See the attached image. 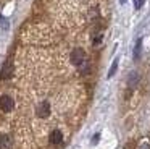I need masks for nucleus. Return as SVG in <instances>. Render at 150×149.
<instances>
[{"mask_svg": "<svg viewBox=\"0 0 150 149\" xmlns=\"http://www.w3.org/2000/svg\"><path fill=\"white\" fill-rule=\"evenodd\" d=\"M86 58V52L82 50V49H74V50L71 52V63L76 65V67H79V65H82V62H84Z\"/></svg>", "mask_w": 150, "mask_h": 149, "instance_id": "f257e3e1", "label": "nucleus"}, {"mask_svg": "<svg viewBox=\"0 0 150 149\" xmlns=\"http://www.w3.org/2000/svg\"><path fill=\"white\" fill-rule=\"evenodd\" d=\"M36 113H37L39 118H47V117L50 115V104L47 102V100L40 102L39 105H37V109H36Z\"/></svg>", "mask_w": 150, "mask_h": 149, "instance_id": "f03ea898", "label": "nucleus"}, {"mask_svg": "<svg viewBox=\"0 0 150 149\" xmlns=\"http://www.w3.org/2000/svg\"><path fill=\"white\" fill-rule=\"evenodd\" d=\"M11 74H13V65H11V60H7L4 63V67H2L0 78L2 80H8V78H11Z\"/></svg>", "mask_w": 150, "mask_h": 149, "instance_id": "7ed1b4c3", "label": "nucleus"}, {"mask_svg": "<svg viewBox=\"0 0 150 149\" xmlns=\"http://www.w3.org/2000/svg\"><path fill=\"white\" fill-rule=\"evenodd\" d=\"M0 109L4 110V112L13 110V99L10 96H2L0 97Z\"/></svg>", "mask_w": 150, "mask_h": 149, "instance_id": "20e7f679", "label": "nucleus"}, {"mask_svg": "<svg viewBox=\"0 0 150 149\" xmlns=\"http://www.w3.org/2000/svg\"><path fill=\"white\" fill-rule=\"evenodd\" d=\"M62 141H63V133L60 131V130H53V131L50 133V143H52V144H60Z\"/></svg>", "mask_w": 150, "mask_h": 149, "instance_id": "39448f33", "label": "nucleus"}, {"mask_svg": "<svg viewBox=\"0 0 150 149\" xmlns=\"http://www.w3.org/2000/svg\"><path fill=\"white\" fill-rule=\"evenodd\" d=\"M0 149H11V138L8 135H0Z\"/></svg>", "mask_w": 150, "mask_h": 149, "instance_id": "423d86ee", "label": "nucleus"}, {"mask_svg": "<svg viewBox=\"0 0 150 149\" xmlns=\"http://www.w3.org/2000/svg\"><path fill=\"white\" fill-rule=\"evenodd\" d=\"M140 50H142V39H139L136 47H134V58H136V60L140 57Z\"/></svg>", "mask_w": 150, "mask_h": 149, "instance_id": "0eeeda50", "label": "nucleus"}, {"mask_svg": "<svg viewBox=\"0 0 150 149\" xmlns=\"http://www.w3.org/2000/svg\"><path fill=\"white\" fill-rule=\"evenodd\" d=\"M116 68H118V58L111 63V68H110V71H108V78H111L115 73H116Z\"/></svg>", "mask_w": 150, "mask_h": 149, "instance_id": "6e6552de", "label": "nucleus"}, {"mask_svg": "<svg viewBox=\"0 0 150 149\" xmlns=\"http://www.w3.org/2000/svg\"><path fill=\"white\" fill-rule=\"evenodd\" d=\"M144 2H145V0H134V6H136L137 10H139V8H142Z\"/></svg>", "mask_w": 150, "mask_h": 149, "instance_id": "1a4fd4ad", "label": "nucleus"}, {"mask_svg": "<svg viewBox=\"0 0 150 149\" xmlns=\"http://www.w3.org/2000/svg\"><path fill=\"white\" fill-rule=\"evenodd\" d=\"M0 24H2V28H4V29H7V28H8V23L5 21L4 16H0Z\"/></svg>", "mask_w": 150, "mask_h": 149, "instance_id": "9d476101", "label": "nucleus"}, {"mask_svg": "<svg viewBox=\"0 0 150 149\" xmlns=\"http://www.w3.org/2000/svg\"><path fill=\"white\" fill-rule=\"evenodd\" d=\"M100 41H102V36H97V37H95V41H94V42H95V44H98V42H100Z\"/></svg>", "mask_w": 150, "mask_h": 149, "instance_id": "9b49d317", "label": "nucleus"}, {"mask_svg": "<svg viewBox=\"0 0 150 149\" xmlns=\"http://www.w3.org/2000/svg\"><path fill=\"white\" fill-rule=\"evenodd\" d=\"M140 149H150V146L149 144H142V146H140Z\"/></svg>", "mask_w": 150, "mask_h": 149, "instance_id": "f8f14e48", "label": "nucleus"}]
</instances>
